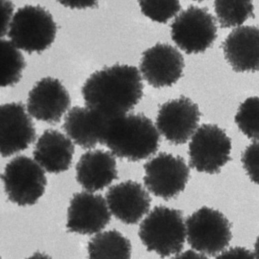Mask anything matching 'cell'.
<instances>
[{"label":"cell","instance_id":"1","mask_svg":"<svg viewBox=\"0 0 259 259\" xmlns=\"http://www.w3.org/2000/svg\"><path fill=\"white\" fill-rule=\"evenodd\" d=\"M85 106L107 118L129 113L144 94L142 76L131 65H115L91 74L82 90Z\"/></svg>","mask_w":259,"mask_h":259},{"label":"cell","instance_id":"2","mask_svg":"<svg viewBox=\"0 0 259 259\" xmlns=\"http://www.w3.org/2000/svg\"><path fill=\"white\" fill-rule=\"evenodd\" d=\"M160 141L161 134L150 118L128 113L108 119L101 144L118 158L139 161L155 155Z\"/></svg>","mask_w":259,"mask_h":259},{"label":"cell","instance_id":"3","mask_svg":"<svg viewBox=\"0 0 259 259\" xmlns=\"http://www.w3.org/2000/svg\"><path fill=\"white\" fill-rule=\"evenodd\" d=\"M138 236L146 249L161 258L180 253L187 239V226L180 211L155 207L140 225Z\"/></svg>","mask_w":259,"mask_h":259},{"label":"cell","instance_id":"4","mask_svg":"<svg viewBox=\"0 0 259 259\" xmlns=\"http://www.w3.org/2000/svg\"><path fill=\"white\" fill-rule=\"evenodd\" d=\"M56 23L48 11L40 6H26L13 15L7 35L17 48L28 53H41L56 38Z\"/></svg>","mask_w":259,"mask_h":259},{"label":"cell","instance_id":"5","mask_svg":"<svg viewBox=\"0 0 259 259\" xmlns=\"http://www.w3.org/2000/svg\"><path fill=\"white\" fill-rule=\"evenodd\" d=\"M187 239L190 246L205 255L221 253L232 240L231 225L217 210L202 207L187 218Z\"/></svg>","mask_w":259,"mask_h":259},{"label":"cell","instance_id":"6","mask_svg":"<svg viewBox=\"0 0 259 259\" xmlns=\"http://www.w3.org/2000/svg\"><path fill=\"white\" fill-rule=\"evenodd\" d=\"M8 199L19 206L34 205L45 193V170L34 159L24 155L11 160L3 175Z\"/></svg>","mask_w":259,"mask_h":259},{"label":"cell","instance_id":"7","mask_svg":"<svg viewBox=\"0 0 259 259\" xmlns=\"http://www.w3.org/2000/svg\"><path fill=\"white\" fill-rule=\"evenodd\" d=\"M173 42L187 54L203 53L217 39V22L205 8L191 6L172 23Z\"/></svg>","mask_w":259,"mask_h":259},{"label":"cell","instance_id":"8","mask_svg":"<svg viewBox=\"0 0 259 259\" xmlns=\"http://www.w3.org/2000/svg\"><path fill=\"white\" fill-rule=\"evenodd\" d=\"M231 140L223 129L203 124L193 134L190 143V164L201 173H219L231 160Z\"/></svg>","mask_w":259,"mask_h":259},{"label":"cell","instance_id":"9","mask_svg":"<svg viewBox=\"0 0 259 259\" xmlns=\"http://www.w3.org/2000/svg\"><path fill=\"white\" fill-rule=\"evenodd\" d=\"M144 168L146 188L165 200L182 193L190 179V167L183 158L170 153L158 154L144 164Z\"/></svg>","mask_w":259,"mask_h":259},{"label":"cell","instance_id":"10","mask_svg":"<svg viewBox=\"0 0 259 259\" xmlns=\"http://www.w3.org/2000/svg\"><path fill=\"white\" fill-rule=\"evenodd\" d=\"M200 118L198 105L187 97H181L161 106L156 126L160 134L172 144H184L199 128Z\"/></svg>","mask_w":259,"mask_h":259},{"label":"cell","instance_id":"11","mask_svg":"<svg viewBox=\"0 0 259 259\" xmlns=\"http://www.w3.org/2000/svg\"><path fill=\"white\" fill-rule=\"evenodd\" d=\"M71 98L57 79L44 77L33 87L27 98V112L32 118L47 124H57L68 113Z\"/></svg>","mask_w":259,"mask_h":259},{"label":"cell","instance_id":"12","mask_svg":"<svg viewBox=\"0 0 259 259\" xmlns=\"http://www.w3.org/2000/svg\"><path fill=\"white\" fill-rule=\"evenodd\" d=\"M184 67L179 50L169 44H158L143 53L140 72L152 88H168L181 78Z\"/></svg>","mask_w":259,"mask_h":259},{"label":"cell","instance_id":"13","mask_svg":"<svg viewBox=\"0 0 259 259\" xmlns=\"http://www.w3.org/2000/svg\"><path fill=\"white\" fill-rule=\"evenodd\" d=\"M110 219L106 199L91 192H81L70 201L66 227L70 232L92 235L101 232Z\"/></svg>","mask_w":259,"mask_h":259},{"label":"cell","instance_id":"14","mask_svg":"<svg viewBox=\"0 0 259 259\" xmlns=\"http://www.w3.org/2000/svg\"><path fill=\"white\" fill-rule=\"evenodd\" d=\"M27 109L21 103L1 106V155L12 156L25 150L36 140V129Z\"/></svg>","mask_w":259,"mask_h":259},{"label":"cell","instance_id":"15","mask_svg":"<svg viewBox=\"0 0 259 259\" xmlns=\"http://www.w3.org/2000/svg\"><path fill=\"white\" fill-rule=\"evenodd\" d=\"M106 200L111 214L126 225H135L149 213L150 195L141 184L126 181L108 190Z\"/></svg>","mask_w":259,"mask_h":259},{"label":"cell","instance_id":"16","mask_svg":"<svg viewBox=\"0 0 259 259\" xmlns=\"http://www.w3.org/2000/svg\"><path fill=\"white\" fill-rule=\"evenodd\" d=\"M115 155L109 151L93 149L82 155L76 164V180L85 191L95 193L117 178Z\"/></svg>","mask_w":259,"mask_h":259},{"label":"cell","instance_id":"17","mask_svg":"<svg viewBox=\"0 0 259 259\" xmlns=\"http://www.w3.org/2000/svg\"><path fill=\"white\" fill-rule=\"evenodd\" d=\"M224 54L237 72L259 71V28L240 26L234 29L223 42Z\"/></svg>","mask_w":259,"mask_h":259},{"label":"cell","instance_id":"18","mask_svg":"<svg viewBox=\"0 0 259 259\" xmlns=\"http://www.w3.org/2000/svg\"><path fill=\"white\" fill-rule=\"evenodd\" d=\"M71 139L57 130L44 131L36 140L33 159L45 171L60 174L70 168L75 153Z\"/></svg>","mask_w":259,"mask_h":259},{"label":"cell","instance_id":"19","mask_svg":"<svg viewBox=\"0 0 259 259\" xmlns=\"http://www.w3.org/2000/svg\"><path fill=\"white\" fill-rule=\"evenodd\" d=\"M108 119L88 106H76L65 115L63 128L75 144L93 149L101 144Z\"/></svg>","mask_w":259,"mask_h":259},{"label":"cell","instance_id":"20","mask_svg":"<svg viewBox=\"0 0 259 259\" xmlns=\"http://www.w3.org/2000/svg\"><path fill=\"white\" fill-rule=\"evenodd\" d=\"M88 259H131L132 245L116 230L96 234L88 243Z\"/></svg>","mask_w":259,"mask_h":259},{"label":"cell","instance_id":"21","mask_svg":"<svg viewBox=\"0 0 259 259\" xmlns=\"http://www.w3.org/2000/svg\"><path fill=\"white\" fill-rule=\"evenodd\" d=\"M214 11L223 28L240 27L254 15L252 0H214Z\"/></svg>","mask_w":259,"mask_h":259},{"label":"cell","instance_id":"22","mask_svg":"<svg viewBox=\"0 0 259 259\" xmlns=\"http://www.w3.org/2000/svg\"><path fill=\"white\" fill-rule=\"evenodd\" d=\"M19 49L11 41H1V86L10 88L21 80L25 61Z\"/></svg>","mask_w":259,"mask_h":259},{"label":"cell","instance_id":"23","mask_svg":"<svg viewBox=\"0 0 259 259\" xmlns=\"http://www.w3.org/2000/svg\"><path fill=\"white\" fill-rule=\"evenodd\" d=\"M239 129L250 140H259V97L245 100L235 116Z\"/></svg>","mask_w":259,"mask_h":259},{"label":"cell","instance_id":"24","mask_svg":"<svg viewBox=\"0 0 259 259\" xmlns=\"http://www.w3.org/2000/svg\"><path fill=\"white\" fill-rule=\"evenodd\" d=\"M144 16L155 22L165 24L181 9L179 0H138Z\"/></svg>","mask_w":259,"mask_h":259},{"label":"cell","instance_id":"25","mask_svg":"<svg viewBox=\"0 0 259 259\" xmlns=\"http://www.w3.org/2000/svg\"><path fill=\"white\" fill-rule=\"evenodd\" d=\"M242 163L251 181L259 185V140L246 148L242 155Z\"/></svg>","mask_w":259,"mask_h":259},{"label":"cell","instance_id":"26","mask_svg":"<svg viewBox=\"0 0 259 259\" xmlns=\"http://www.w3.org/2000/svg\"><path fill=\"white\" fill-rule=\"evenodd\" d=\"M216 259H257L255 253L244 247L231 248L222 252Z\"/></svg>","mask_w":259,"mask_h":259},{"label":"cell","instance_id":"27","mask_svg":"<svg viewBox=\"0 0 259 259\" xmlns=\"http://www.w3.org/2000/svg\"><path fill=\"white\" fill-rule=\"evenodd\" d=\"M3 25H2V36L7 33L9 25L12 21L13 6L9 0H3Z\"/></svg>","mask_w":259,"mask_h":259},{"label":"cell","instance_id":"28","mask_svg":"<svg viewBox=\"0 0 259 259\" xmlns=\"http://www.w3.org/2000/svg\"><path fill=\"white\" fill-rule=\"evenodd\" d=\"M62 6L71 9H85L97 6L99 0H58Z\"/></svg>","mask_w":259,"mask_h":259},{"label":"cell","instance_id":"29","mask_svg":"<svg viewBox=\"0 0 259 259\" xmlns=\"http://www.w3.org/2000/svg\"><path fill=\"white\" fill-rule=\"evenodd\" d=\"M172 259H209L205 254L193 250H187L182 253L177 254Z\"/></svg>","mask_w":259,"mask_h":259},{"label":"cell","instance_id":"30","mask_svg":"<svg viewBox=\"0 0 259 259\" xmlns=\"http://www.w3.org/2000/svg\"><path fill=\"white\" fill-rule=\"evenodd\" d=\"M27 259H53L50 258L49 255H45L43 253H35L34 255H31Z\"/></svg>","mask_w":259,"mask_h":259},{"label":"cell","instance_id":"31","mask_svg":"<svg viewBox=\"0 0 259 259\" xmlns=\"http://www.w3.org/2000/svg\"><path fill=\"white\" fill-rule=\"evenodd\" d=\"M255 255L257 259H259V236L255 245Z\"/></svg>","mask_w":259,"mask_h":259},{"label":"cell","instance_id":"32","mask_svg":"<svg viewBox=\"0 0 259 259\" xmlns=\"http://www.w3.org/2000/svg\"><path fill=\"white\" fill-rule=\"evenodd\" d=\"M193 1L202 2V1H205V0H193Z\"/></svg>","mask_w":259,"mask_h":259}]
</instances>
